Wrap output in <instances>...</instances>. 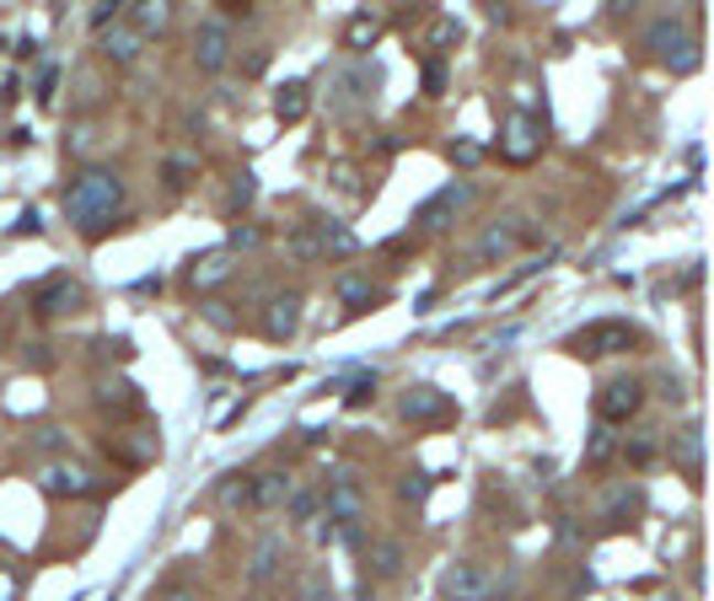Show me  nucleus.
<instances>
[{
  "label": "nucleus",
  "mask_w": 714,
  "mask_h": 601,
  "mask_svg": "<svg viewBox=\"0 0 714 601\" xmlns=\"http://www.w3.org/2000/svg\"><path fill=\"white\" fill-rule=\"evenodd\" d=\"M125 210V178L113 167H82L65 189V215L82 226L86 237H102L113 215Z\"/></svg>",
  "instance_id": "f257e3e1"
},
{
  "label": "nucleus",
  "mask_w": 714,
  "mask_h": 601,
  "mask_svg": "<svg viewBox=\"0 0 714 601\" xmlns=\"http://www.w3.org/2000/svg\"><path fill=\"white\" fill-rule=\"evenodd\" d=\"M645 49L677 71V76H693L699 71V39H693V28L682 22V17H656L650 28H645Z\"/></svg>",
  "instance_id": "f03ea898"
},
{
  "label": "nucleus",
  "mask_w": 714,
  "mask_h": 601,
  "mask_svg": "<svg viewBox=\"0 0 714 601\" xmlns=\"http://www.w3.org/2000/svg\"><path fill=\"white\" fill-rule=\"evenodd\" d=\"M634 344H639V328H634V322H618V318H596V322H586L581 333H570V339H564V350H570V355H581V361L629 355Z\"/></svg>",
  "instance_id": "7ed1b4c3"
},
{
  "label": "nucleus",
  "mask_w": 714,
  "mask_h": 601,
  "mask_svg": "<svg viewBox=\"0 0 714 601\" xmlns=\"http://www.w3.org/2000/svg\"><path fill=\"white\" fill-rule=\"evenodd\" d=\"M39 489L48 500H91L97 494V473L76 462V457H60V462H39Z\"/></svg>",
  "instance_id": "20e7f679"
},
{
  "label": "nucleus",
  "mask_w": 714,
  "mask_h": 601,
  "mask_svg": "<svg viewBox=\"0 0 714 601\" xmlns=\"http://www.w3.org/2000/svg\"><path fill=\"white\" fill-rule=\"evenodd\" d=\"M645 408V382L639 376H613V382H602V393H596V419L613 430V425H629L634 414Z\"/></svg>",
  "instance_id": "39448f33"
},
{
  "label": "nucleus",
  "mask_w": 714,
  "mask_h": 601,
  "mask_svg": "<svg viewBox=\"0 0 714 601\" xmlns=\"http://www.w3.org/2000/svg\"><path fill=\"white\" fill-rule=\"evenodd\" d=\"M543 119L538 114H510L505 119V135H500V157L510 167H532V161L543 157Z\"/></svg>",
  "instance_id": "423d86ee"
},
{
  "label": "nucleus",
  "mask_w": 714,
  "mask_h": 601,
  "mask_svg": "<svg viewBox=\"0 0 714 601\" xmlns=\"http://www.w3.org/2000/svg\"><path fill=\"white\" fill-rule=\"evenodd\" d=\"M527 242H532V226H527L521 215H500L484 237L473 242V258H478V264H505V258H516Z\"/></svg>",
  "instance_id": "0eeeda50"
},
{
  "label": "nucleus",
  "mask_w": 714,
  "mask_h": 601,
  "mask_svg": "<svg viewBox=\"0 0 714 601\" xmlns=\"http://www.w3.org/2000/svg\"><path fill=\"white\" fill-rule=\"evenodd\" d=\"M495 597V575L484 564L457 559L441 569V601H489Z\"/></svg>",
  "instance_id": "6e6552de"
},
{
  "label": "nucleus",
  "mask_w": 714,
  "mask_h": 601,
  "mask_svg": "<svg viewBox=\"0 0 714 601\" xmlns=\"http://www.w3.org/2000/svg\"><path fill=\"white\" fill-rule=\"evenodd\" d=\"M194 65H199L205 76H220V71L231 65V22H226V17H205V22L194 28Z\"/></svg>",
  "instance_id": "1a4fd4ad"
},
{
  "label": "nucleus",
  "mask_w": 714,
  "mask_h": 601,
  "mask_svg": "<svg viewBox=\"0 0 714 601\" xmlns=\"http://www.w3.org/2000/svg\"><path fill=\"white\" fill-rule=\"evenodd\" d=\"M473 200H478V189H473L467 178H457V183H446L441 194H430V200L414 210V221H420L424 232H441V226H452V221H457Z\"/></svg>",
  "instance_id": "9d476101"
},
{
  "label": "nucleus",
  "mask_w": 714,
  "mask_h": 601,
  "mask_svg": "<svg viewBox=\"0 0 714 601\" xmlns=\"http://www.w3.org/2000/svg\"><path fill=\"white\" fill-rule=\"evenodd\" d=\"M398 414H403L409 425H446L457 408H452V398H446L441 387H430V382H414V387L398 398Z\"/></svg>",
  "instance_id": "9b49d317"
},
{
  "label": "nucleus",
  "mask_w": 714,
  "mask_h": 601,
  "mask_svg": "<svg viewBox=\"0 0 714 601\" xmlns=\"http://www.w3.org/2000/svg\"><path fill=\"white\" fill-rule=\"evenodd\" d=\"M323 505H328V522H360V516H366V489H360V473H355V468H338L334 479H328Z\"/></svg>",
  "instance_id": "f8f14e48"
},
{
  "label": "nucleus",
  "mask_w": 714,
  "mask_h": 601,
  "mask_svg": "<svg viewBox=\"0 0 714 601\" xmlns=\"http://www.w3.org/2000/svg\"><path fill=\"white\" fill-rule=\"evenodd\" d=\"M86 307V290L71 275H54V280H43L33 290V312L39 318H71V312H82Z\"/></svg>",
  "instance_id": "ddd939ff"
},
{
  "label": "nucleus",
  "mask_w": 714,
  "mask_h": 601,
  "mask_svg": "<svg viewBox=\"0 0 714 601\" xmlns=\"http://www.w3.org/2000/svg\"><path fill=\"white\" fill-rule=\"evenodd\" d=\"M301 296L295 290H280V296H269V307H263V339H274V344H285V339H295V328H301Z\"/></svg>",
  "instance_id": "4468645a"
},
{
  "label": "nucleus",
  "mask_w": 714,
  "mask_h": 601,
  "mask_svg": "<svg viewBox=\"0 0 714 601\" xmlns=\"http://www.w3.org/2000/svg\"><path fill=\"white\" fill-rule=\"evenodd\" d=\"M295 479L285 473V468H269V473H252L248 483V511H280L285 500H291Z\"/></svg>",
  "instance_id": "2eb2a0df"
},
{
  "label": "nucleus",
  "mask_w": 714,
  "mask_h": 601,
  "mask_svg": "<svg viewBox=\"0 0 714 601\" xmlns=\"http://www.w3.org/2000/svg\"><path fill=\"white\" fill-rule=\"evenodd\" d=\"M172 22V6L167 0H129L125 6V28L134 39H162Z\"/></svg>",
  "instance_id": "dca6fc26"
},
{
  "label": "nucleus",
  "mask_w": 714,
  "mask_h": 601,
  "mask_svg": "<svg viewBox=\"0 0 714 601\" xmlns=\"http://www.w3.org/2000/svg\"><path fill=\"white\" fill-rule=\"evenodd\" d=\"M231 275H237V253H226V247H210V253H199L188 264V285L194 290H215V285H226Z\"/></svg>",
  "instance_id": "f3484780"
},
{
  "label": "nucleus",
  "mask_w": 714,
  "mask_h": 601,
  "mask_svg": "<svg viewBox=\"0 0 714 601\" xmlns=\"http://www.w3.org/2000/svg\"><path fill=\"white\" fill-rule=\"evenodd\" d=\"M360 554H366V575H377V580L403 575V564H409V548L398 537H371V543H360Z\"/></svg>",
  "instance_id": "a211bd4d"
},
{
  "label": "nucleus",
  "mask_w": 714,
  "mask_h": 601,
  "mask_svg": "<svg viewBox=\"0 0 714 601\" xmlns=\"http://www.w3.org/2000/svg\"><path fill=\"white\" fill-rule=\"evenodd\" d=\"M280 569H285V537H274V532H269V537H258V543H252V554H248V580L258 586V591H263V586H269V580H274Z\"/></svg>",
  "instance_id": "6ab92c4d"
},
{
  "label": "nucleus",
  "mask_w": 714,
  "mask_h": 601,
  "mask_svg": "<svg viewBox=\"0 0 714 601\" xmlns=\"http://www.w3.org/2000/svg\"><path fill=\"white\" fill-rule=\"evenodd\" d=\"M108 451L129 462V468H145V462H156L162 457V436L156 430H129V436H108Z\"/></svg>",
  "instance_id": "aec40b11"
},
{
  "label": "nucleus",
  "mask_w": 714,
  "mask_h": 601,
  "mask_svg": "<svg viewBox=\"0 0 714 601\" xmlns=\"http://www.w3.org/2000/svg\"><path fill=\"white\" fill-rule=\"evenodd\" d=\"M334 296L349 307V312H371V307H381V301H387V290H381L377 280H366V275H338Z\"/></svg>",
  "instance_id": "412c9836"
},
{
  "label": "nucleus",
  "mask_w": 714,
  "mask_h": 601,
  "mask_svg": "<svg viewBox=\"0 0 714 601\" xmlns=\"http://www.w3.org/2000/svg\"><path fill=\"white\" fill-rule=\"evenodd\" d=\"M97 49H102V60H108V65H134V60H140V49H145V39H134L125 22H113V28H102V33H97Z\"/></svg>",
  "instance_id": "4be33fe9"
},
{
  "label": "nucleus",
  "mask_w": 714,
  "mask_h": 601,
  "mask_svg": "<svg viewBox=\"0 0 714 601\" xmlns=\"http://www.w3.org/2000/svg\"><path fill=\"white\" fill-rule=\"evenodd\" d=\"M672 457H677V468L699 483V468H704V430H699V425H682L672 436Z\"/></svg>",
  "instance_id": "5701e85b"
},
{
  "label": "nucleus",
  "mask_w": 714,
  "mask_h": 601,
  "mask_svg": "<svg viewBox=\"0 0 714 601\" xmlns=\"http://www.w3.org/2000/svg\"><path fill=\"white\" fill-rule=\"evenodd\" d=\"M97 408H102V414H134V408H140L134 382H125V376H102V382H97Z\"/></svg>",
  "instance_id": "b1692460"
},
{
  "label": "nucleus",
  "mask_w": 714,
  "mask_h": 601,
  "mask_svg": "<svg viewBox=\"0 0 714 601\" xmlns=\"http://www.w3.org/2000/svg\"><path fill=\"white\" fill-rule=\"evenodd\" d=\"M306 103H312L306 81H285V86L274 92V119H280V124H301V119H306Z\"/></svg>",
  "instance_id": "393cba45"
},
{
  "label": "nucleus",
  "mask_w": 714,
  "mask_h": 601,
  "mask_svg": "<svg viewBox=\"0 0 714 601\" xmlns=\"http://www.w3.org/2000/svg\"><path fill=\"white\" fill-rule=\"evenodd\" d=\"M381 39V22L371 11H355L349 22H344V49H355V54H366V49H377Z\"/></svg>",
  "instance_id": "a878e982"
},
{
  "label": "nucleus",
  "mask_w": 714,
  "mask_h": 601,
  "mask_svg": "<svg viewBox=\"0 0 714 601\" xmlns=\"http://www.w3.org/2000/svg\"><path fill=\"white\" fill-rule=\"evenodd\" d=\"M639 511H645V494H639V489H613V494H607V505H602V522L624 526V522H634Z\"/></svg>",
  "instance_id": "bb28decb"
},
{
  "label": "nucleus",
  "mask_w": 714,
  "mask_h": 601,
  "mask_svg": "<svg viewBox=\"0 0 714 601\" xmlns=\"http://www.w3.org/2000/svg\"><path fill=\"white\" fill-rule=\"evenodd\" d=\"M312 232H317V247H323V258H349V253H355V237H349L338 221H312Z\"/></svg>",
  "instance_id": "cd10ccee"
},
{
  "label": "nucleus",
  "mask_w": 714,
  "mask_h": 601,
  "mask_svg": "<svg viewBox=\"0 0 714 601\" xmlns=\"http://www.w3.org/2000/svg\"><path fill=\"white\" fill-rule=\"evenodd\" d=\"M317 505H323V494H317V489H301V483H295L291 500H285L280 511H285V522L306 526V522H317Z\"/></svg>",
  "instance_id": "c85d7f7f"
},
{
  "label": "nucleus",
  "mask_w": 714,
  "mask_h": 601,
  "mask_svg": "<svg viewBox=\"0 0 714 601\" xmlns=\"http://www.w3.org/2000/svg\"><path fill=\"white\" fill-rule=\"evenodd\" d=\"M248 483H252V473H226V479L215 483V500L226 511H248Z\"/></svg>",
  "instance_id": "c756f323"
},
{
  "label": "nucleus",
  "mask_w": 714,
  "mask_h": 601,
  "mask_svg": "<svg viewBox=\"0 0 714 601\" xmlns=\"http://www.w3.org/2000/svg\"><path fill=\"white\" fill-rule=\"evenodd\" d=\"M33 451H39L43 462H60V457H71V436L54 430V425H43V430H33Z\"/></svg>",
  "instance_id": "7c9ffc66"
},
{
  "label": "nucleus",
  "mask_w": 714,
  "mask_h": 601,
  "mask_svg": "<svg viewBox=\"0 0 714 601\" xmlns=\"http://www.w3.org/2000/svg\"><path fill=\"white\" fill-rule=\"evenodd\" d=\"M317 543H334V548H360L366 537H360V522H328V516H323V526H317Z\"/></svg>",
  "instance_id": "2f4dec72"
},
{
  "label": "nucleus",
  "mask_w": 714,
  "mask_h": 601,
  "mask_svg": "<svg viewBox=\"0 0 714 601\" xmlns=\"http://www.w3.org/2000/svg\"><path fill=\"white\" fill-rule=\"evenodd\" d=\"M613 457H618V436H613L607 425H596L586 441V468H602V462H613Z\"/></svg>",
  "instance_id": "473e14b6"
},
{
  "label": "nucleus",
  "mask_w": 714,
  "mask_h": 601,
  "mask_svg": "<svg viewBox=\"0 0 714 601\" xmlns=\"http://www.w3.org/2000/svg\"><path fill=\"white\" fill-rule=\"evenodd\" d=\"M656 451H661V441H656V430H639L629 446H624V457H629L634 468H650L656 462Z\"/></svg>",
  "instance_id": "72a5a7b5"
},
{
  "label": "nucleus",
  "mask_w": 714,
  "mask_h": 601,
  "mask_svg": "<svg viewBox=\"0 0 714 601\" xmlns=\"http://www.w3.org/2000/svg\"><path fill=\"white\" fill-rule=\"evenodd\" d=\"M430 489H435V479L414 468V473H403V483H398V500H403V505H424V494H430Z\"/></svg>",
  "instance_id": "f704fd0d"
},
{
  "label": "nucleus",
  "mask_w": 714,
  "mask_h": 601,
  "mask_svg": "<svg viewBox=\"0 0 714 601\" xmlns=\"http://www.w3.org/2000/svg\"><path fill=\"white\" fill-rule=\"evenodd\" d=\"M285 247H291V258H301V264H306V258H323V247H317V232H312V226H301Z\"/></svg>",
  "instance_id": "c9c22d12"
},
{
  "label": "nucleus",
  "mask_w": 714,
  "mask_h": 601,
  "mask_svg": "<svg viewBox=\"0 0 714 601\" xmlns=\"http://www.w3.org/2000/svg\"><path fill=\"white\" fill-rule=\"evenodd\" d=\"M188 183H194V161H188V157H172L167 161V189H172V194H183Z\"/></svg>",
  "instance_id": "e433bc0d"
},
{
  "label": "nucleus",
  "mask_w": 714,
  "mask_h": 601,
  "mask_svg": "<svg viewBox=\"0 0 714 601\" xmlns=\"http://www.w3.org/2000/svg\"><path fill=\"white\" fill-rule=\"evenodd\" d=\"M301 601H338V591L328 586V575H306L301 580Z\"/></svg>",
  "instance_id": "4c0bfd02"
},
{
  "label": "nucleus",
  "mask_w": 714,
  "mask_h": 601,
  "mask_svg": "<svg viewBox=\"0 0 714 601\" xmlns=\"http://www.w3.org/2000/svg\"><path fill=\"white\" fill-rule=\"evenodd\" d=\"M113 22H125V6H119V0H97V6H91V28L102 33V28H113Z\"/></svg>",
  "instance_id": "58836bf2"
},
{
  "label": "nucleus",
  "mask_w": 714,
  "mask_h": 601,
  "mask_svg": "<svg viewBox=\"0 0 714 601\" xmlns=\"http://www.w3.org/2000/svg\"><path fill=\"white\" fill-rule=\"evenodd\" d=\"M463 39V28H457V22H452V17H441V22H435V28H430V49H452V43Z\"/></svg>",
  "instance_id": "ea45409f"
},
{
  "label": "nucleus",
  "mask_w": 714,
  "mask_h": 601,
  "mask_svg": "<svg viewBox=\"0 0 714 601\" xmlns=\"http://www.w3.org/2000/svg\"><path fill=\"white\" fill-rule=\"evenodd\" d=\"M258 200V183H252V172H242V178H237V183H231V210H248V204Z\"/></svg>",
  "instance_id": "a19ab883"
},
{
  "label": "nucleus",
  "mask_w": 714,
  "mask_h": 601,
  "mask_svg": "<svg viewBox=\"0 0 714 601\" xmlns=\"http://www.w3.org/2000/svg\"><path fill=\"white\" fill-rule=\"evenodd\" d=\"M371 398H377V376H360V382L344 393V403H349V408H366Z\"/></svg>",
  "instance_id": "79ce46f5"
},
{
  "label": "nucleus",
  "mask_w": 714,
  "mask_h": 601,
  "mask_svg": "<svg viewBox=\"0 0 714 601\" xmlns=\"http://www.w3.org/2000/svg\"><path fill=\"white\" fill-rule=\"evenodd\" d=\"M420 81H424V97H441V92H446V65H441V60H430Z\"/></svg>",
  "instance_id": "37998d69"
},
{
  "label": "nucleus",
  "mask_w": 714,
  "mask_h": 601,
  "mask_svg": "<svg viewBox=\"0 0 714 601\" xmlns=\"http://www.w3.org/2000/svg\"><path fill=\"white\" fill-rule=\"evenodd\" d=\"M258 242H263V232H258V226H237V232L226 237V253H242V247H258Z\"/></svg>",
  "instance_id": "c03bdc74"
},
{
  "label": "nucleus",
  "mask_w": 714,
  "mask_h": 601,
  "mask_svg": "<svg viewBox=\"0 0 714 601\" xmlns=\"http://www.w3.org/2000/svg\"><path fill=\"white\" fill-rule=\"evenodd\" d=\"M205 318H210L215 328H237V318L226 312V301H205Z\"/></svg>",
  "instance_id": "a18cd8bd"
},
{
  "label": "nucleus",
  "mask_w": 714,
  "mask_h": 601,
  "mask_svg": "<svg viewBox=\"0 0 714 601\" xmlns=\"http://www.w3.org/2000/svg\"><path fill=\"white\" fill-rule=\"evenodd\" d=\"M22 361L33 365V371H48V365H54V355H48V344H28V355H22Z\"/></svg>",
  "instance_id": "49530a36"
},
{
  "label": "nucleus",
  "mask_w": 714,
  "mask_h": 601,
  "mask_svg": "<svg viewBox=\"0 0 714 601\" xmlns=\"http://www.w3.org/2000/svg\"><path fill=\"white\" fill-rule=\"evenodd\" d=\"M156 601H199V591H188V586H162Z\"/></svg>",
  "instance_id": "de8ad7c7"
},
{
  "label": "nucleus",
  "mask_w": 714,
  "mask_h": 601,
  "mask_svg": "<svg viewBox=\"0 0 714 601\" xmlns=\"http://www.w3.org/2000/svg\"><path fill=\"white\" fill-rule=\"evenodd\" d=\"M452 161H463V167H473V161H478V146H467V140H457V146H452Z\"/></svg>",
  "instance_id": "09e8293b"
},
{
  "label": "nucleus",
  "mask_w": 714,
  "mask_h": 601,
  "mask_svg": "<svg viewBox=\"0 0 714 601\" xmlns=\"http://www.w3.org/2000/svg\"><path fill=\"white\" fill-rule=\"evenodd\" d=\"M0 601H17V575L0 569Z\"/></svg>",
  "instance_id": "8fccbe9b"
},
{
  "label": "nucleus",
  "mask_w": 714,
  "mask_h": 601,
  "mask_svg": "<svg viewBox=\"0 0 714 601\" xmlns=\"http://www.w3.org/2000/svg\"><path fill=\"white\" fill-rule=\"evenodd\" d=\"M355 601H381V597H377V586H371V580H360V591H355Z\"/></svg>",
  "instance_id": "3c124183"
}]
</instances>
